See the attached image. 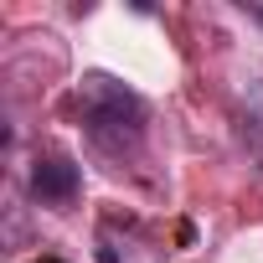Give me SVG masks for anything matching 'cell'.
I'll list each match as a JSON object with an SVG mask.
<instances>
[{
    "instance_id": "obj_1",
    "label": "cell",
    "mask_w": 263,
    "mask_h": 263,
    "mask_svg": "<svg viewBox=\"0 0 263 263\" xmlns=\"http://www.w3.org/2000/svg\"><path fill=\"white\" fill-rule=\"evenodd\" d=\"M78 119H83V135L93 150L124 160V155H140L145 150V98L135 88H124L114 72H83L78 83Z\"/></svg>"
},
{
    "instance_id": "obj_2",
    "label": "cell",
    "mask_w": 263,
    "mask_h": 263,
    "mask_svg": "<svg viewBox=\"0 0 263 263\" xmlns=\"http://www.w3.org/2000/svg\"><path fill=\"white\" fill-rule=\"evenodd\" d=\"M93 258H98V263H165V248H160L140 222L103 217V222L93 227Z\"/></svg>"
},
{
    "instance_id": "obj_5",
    "label": "cell",
    "mask_w": 263,
    "mask_h": 263,
    "mask_svg": "<svg viewBox=\"0 0 263 263\" xmlns=\"http://www.w3.org/2000/svg\"><path fill=\"white\" fill-rule=\"evenodd\" d=\"M31 263H62V258H31Z\"/></svg>"
},
{
    "instance_id": "obj_3",
    "label": "cell",
    "mask_w": 263,
    "mask_h": 263,
    "mask_svg": "<svg viewBox=\"0 0 263 263\" xmlns=\"http://www.w3.org/2000/svg\"><path fill=\"white\" fill-rule=\"evenodd\" d=\"M78 191H83V171H78V160L72 155H36V165H31V196L42 201V206H72L78 201Z\"/></svg>"
},
{
    "instance_id": "obj_6",
    "label": "cell",
    "mask_w": 263,
    "mask_h": 263,
    "mask_svg": "<svg viewBox=\"0 0 263 263\" xmlns=\"http://www.w3.org/2000/svg\"><path fill=\"white\" fill-rule=\"evenodd\" d=\"M253 16H258V21H263V11H253Z\"/></svg>"
},
{
    "instance_id": "obj_4",
    "label": "cell",
    "mask_w": 263,
    "mask_h": 263,
    "mask_svg": "<svg viewBox=\"0 0 263 263\" xmlns=\"http://www.w3.org/2000/svg\"><path fill=\"white\" fill-rule=\"evenodd\" d=\"M237 124H242V145L263 160V78H253L237 98Z\"/></svg>"
}]
</instances>
